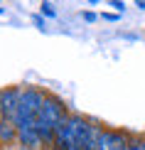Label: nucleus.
I'll use <instances>...</instances> for the list:
<instances>
[{
	"label": "nucleus",
	"mask_w": 145,
	"mask_h": 150,
	"mask_svg": "<svg viewBox=\"0 0 145 150\" xmlns=\"http://www.w3.org/2000/svg\"><path fill=\"white\" fill-rule=\"evenodd\" d=\"M138 8H140V10H145V3H143V0H140V3H138Z\"/></svg>",
	"instance_id": "9d476101"
},
{
	"label": "nucleus",
	"mask_w": 145,
	"mask_h": 150,
	"mask_svg": "<svg viewBox=\"0 0 145 150\" xmlns=\"http://www.w3.org/2000/svg\"><path fill=\"white\" fill-rule=\"evenodd\" d=\"M17 140V126L12 121H0V143L3 145H10V143Z\"/></svg>",
	"instance_id": "20e7f679"
},
{
	"label": "nucleus",
	"mask_w": 145,
	"mask_h": 150,
	"mask_svg": "<svg viewBox=\"0 0 145 150\" xmlns=\"http://www.w3.org/2000/svg\"><path fill=\"white\" fill-rule=\"evenodd\" d=\"M84 20L91 22V20H96V15H93V12H84Z\"/></svg>",
	"instance_id": "6e6552de"
},
{
	"label": "nucleus",
	"mask_w": 145,
	"mask_h": 150,
	"mask_svg": "<svg viewBox=\"0 0 145 150\" xmlns=\"http://www.w3.org/2000/svg\"><path fill=\"white\" fill-rule=\"evenodd\" d=\"M128 150H145V135H143V138H130Z\"/></svg>",
	"instance_id": "39448f33"
},
{
	"label": "nucleus",
	"mask_w": 145,
	"mask_h": 150,
	"mask_svg": "<svg viewBox=\"0 0 145 150\" xmlns=\"http://www.w3.org/2000/svg\"><path fill=\"white\" fill-rule=\"evenodd\" d=\"M0 121H3V96H0Z\"/></svg>",
	"instance_id": "1a4fd4ad"
},
{
	"label": "nucleus",
	"mask_w": 145,
	"mask_h": 150,
	"mask_svg": "<svg viewBox=\"0 0 145 150\" xmlns=\"http://www.w3.org/2000/svg\"><path fill=\"white\" fill-rule=\"evenodd\" d=\"M42 12H45V15H49V17H54V10H52V5H49V3L42 5Z\"/></svg>",
	"instance_id": "423d86ee"
},
{
	"label": "nucleus",
	"mask_w": 145,
	"mask_h": 150,
	"mask_svg": "<svg viewBox=\"0 0 145 150\" xmlns=\"http://www.w3.org/2000/svg\"><path fill=\"white\" fill-rule=\"evenodd\" d=\"M66 118H69V113H66L64 101H62V98H57V96H52V93H47L45 103H42V111H40V116H37V123H35V126H37V133H40V138H42V143L52 145L57 128H59Z\"/></svg>",
	"instance_id": "f03ea898"
},
{
	"label": "nucleus",
	"mask_w": 145,
	"mask_h": 150,
	"mask_svg": "<svg viewBox=\"0 0 145 150\" xmlns=\"http://www.w3.org/2000/svg\"><path fill=\"white\" fill-rule=\"evenodd\" d=\"M130 138L121 130H113V128H103L101 130V138H98V150H128Z\"/></svg>",
	"instance_id": "7ed1b4c3"
},
{
	"label": "nucleus",
	"mask_w": 145,
	"mask_h": 150,
	"mask_svg": "<svg viewBox=\"0 0 145 150\" xmlns=\"http://www.w3.org/2000/svg\"><path fill=\"white\" fill-rule=\"evenodd\" d=\"M91 135V123L79 113H69V118L57 128L52 150H84Z\"/></svg>",
	"instance_id": "f257e3e1"
},
{
	"label": "nucleus",
	"mask_w": 145,
	"mask_h": 150,
	"mask_svg": "<svg viewBox=\"0 0 145 150\" xmlns=\"http://www.w3.org/2000/svg\"><path fill=\"white\" fill-rule=\"evenodd\" d=\"M111 5H113V8H116L118 12H123V8H125V5H123V3H118V0H116V3H111Z\"/></svg>",
	"instance_id": "0eeeda50"
},
{
	"label": "nucleus",
	"mask_w": 145,
	"mask_h": 150,
	"mask_svg": "<svg viewBox=\"0 0 145 150\" xmlns=\"http://www.w3.org/2000/svg\"><path fill=\"white\" fill-rule=\"evenodd\" d=\"M0 12H3V8H0Z\"/></svg>",
	"instance_id": "9b49d317"
}]
</instances>
